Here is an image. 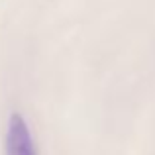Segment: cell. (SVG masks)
Wrapping results in <instances>:
<instances>
[{
	"instance_id": "1",
	"label": "cell",
	"mask_w": 155,
	"mask_h": 155,
	"mask_svg": "<svg viewBox=\"0 0 155 155\" xmlns=\"http://www.w3.org/2000/svg\"><path fill=\"white\" fill-rule=\"evenodd\" d=\"M4 155H38L34 136L30 132L26 118L14 112L8 118L6 137H4Z\"/></svg>"
}]
</instances>
